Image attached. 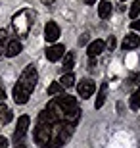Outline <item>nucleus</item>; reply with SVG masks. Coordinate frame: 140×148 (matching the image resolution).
I'll return each mask as SVG.
<instances>
[{"label": "nucleus", "mask_w": 140, "mask_h": 148, "mask_svg": "<svg viewBox=\"0 0 140 148\" xmlns=\"http://www.w3.org/2000/svg\"><path fill=\"white\" fill-rule=\"evenodd\" d=\"M54 100L61 110V121L69 123V125H75L81 117V108L77 104V100L73 96H67V94H58V98Z\"/></svg>", "instance_id": "1"}, {"label": "nucleus", "mask_w": 140, "mask_h": 148, "mask_svg": "<svg viewBox=\"0 0 140 148\" xmlns=\"http://www.w3.org/2000/svg\"><path fill=\"white\" fill-rule=\"evenodd\" d=\"M73 127L69 123H64V121H56L52 129H50V148H61V144H65L69 140L71 133H73Z\"/></svg>", "instance_id": "2"}, {"label": "nucleus", "mask_w": 140, "mask_h": 148, "mask_svg": "<svg viewBox=\"0 0 140 148\" xmlns=\"http://www.w3.org/2000/svg\"><path fill=\"white\" fill-rule=\"evenodd\" d=\"M12 25H14V31H16L17 37H27L29 31H31L33 25V12L31 10H19L12 19Z\"/></svg>", "instance_id": "3"}, {"label": "nucleus", "mask_w": 140, "mask_h": 148, "mask_svg": "<svg viewBox=\"0 0 140 148\" xmlns=\"http://www.w3.org/2000/svg\"><path fill=\"white\" fill-rule=\"evenodd\" d=\"M37 81H38V73H37V69H35V66H27L23 69V73H21V77H19L17 83H19L21 87H25L29 92H33L35 87H37Z\"/></svg>", "instance_id": "4"}, {"label": "nucleus", "mask_w": 140, "mask_h": 148, "mask_svg": "<svg viewBox=\"0 0 140 148\" xmlns=\"http://www.w3.org/2000/svg\"><path fill=\"white\" fill-rule=\"evenodd\" d=\"M50 129H52V125L37 123V129H35V143H37L38 146L46 148L50 144Z\"/></svg>", "instance_id": "5"}, {"label": "nucleus", "mask_w": 140, "mask_h": 148, "mask_svg": "<svg viewBox=\"0 0 140 148\" xmlns=\"http://www.w3.org/2000/svg\"><path fill=\"white\" fill-rule=\"evenodd\" d=\"M96 90V83L92 81V79H81V83L77 85V92L81 98H90L92 94Z\"/></svg>", "instance_id": "6"}, {"label": "nucleus", "mask_w": 140, "mask_h": 148, "mask_svg": "<svg viewBox=\"0 0 140 148\" xmlns=\"http://www.w3.org/2000/svg\"><path fill=\"white\" fill-rule=\"evenodd\" d=\"M29 123H31L29 115H21V117L17 119V127H16V133H14V140H16V143H21L23 138H25V133H27V129H29Z\"/></svg>", "instance_id": "7"}, {"label": "nucleus", "mask_w": 140, "mask_h": 148, "mask_svg": "<svg viewBox=\"0 0 140 148\" xmlns=\"http://www.w3.org/2000/svg\"><path fill=\"white\" fill-rule=\"evenodd\" d=\"M44 38L48 40V42H56L59 38V27L58 23L54 21H48L46 23V27H44Z\"/></svg>", "instance_id": "8"}, {"label": "nucleus", "mask_w": 140, "mask_h": 148, "mask_svg": "<svg viewBox=\"0 0 140 148\" xmlns=\"http://www.w3.org/2000/svg\"><path fill=\"white\" fill-rule=\"evenodd\" d=\"M29 96H31V92H29L25 87H21L19 83L14 87V100H16L17 104H27V102H29Z\"/></svg>", "instance_id": "9"}, {"label": "nucleus", "mask_w": 140, "mask_h": 148, "mask_svg": "<svg viewBox=\"0 0 140 148\" xmlns=\"http://www.w3.org/2000/svg\"><path fill=\"white\" fill-rule=\"evenodd\" d=\"M21 50H23V44L19 42V38H10V42L6 44V48H4V54L8 56V58H14V56H17Z\"/></svg>", "instance_id": "10"}, {"label": "nucleus", "mask_w": 140, "mask_h": 148, "mask_svg": "<svg viewBox=\"0 0 140 148\" xmlns=\"http://www.w3.org/2000/svg\"><path fill=\"white\" fill-rule=\"evenodd\" d=\"M64 54H65L64 44H54V46H48V48H46V58H48L50 62H58Z\"/></svg>", "instance_id": "11"}, {"label": "nucleus", "mask_w": 140, "mask_h": 148, "mask_svg": "<svg viewBox=\"0 0 140 148\" xmlns=\"http://www.w3.org/2000/svg\"><path fill=\"white\" fill-rule=\"evenodd\" d=\"M104 48H106V42L104 40H92L90 44H88V48H86V52H88V58H96V56H100L104 52Z\"/></svg>", "instance_id": "12"}, {"label": "nucleus", "mask_w": 140, "mask_h": 148, "mask_svg": "<svg viewBox=\"0 0 140 148\" xmlns=\"http://www.w3.org/2000/svg\"><path fill=\"white\" fill-rule=\"evenodd\" d=\"M138 44H140V37L135 33H129L127 37H125L123 40V50H132V48H138Z\"/></svg>", "instance_id": "13"}, {"label": "nucleus", "mask_w": 140, "mask_h": 148, "mask_svg": "<svg viewBox=\"0 0 140 148\" xmlns=\"http://www.w3.org/2000/svg\"><path fill=\"white\" fill-rule=\"evenodd\" d=\"M12 121V112L8 110V106L4 102H0V129L6 125V123H10Z\"/></svg>", "instance_id": "14"}, {"label": "nucleus", "mask_w": 140, "mask_h": 148, "mask_svg": "<svg viewBox=\"0 0 140 148\" xmlns=\"http://www.w3.org/2000/svg\"><path fill=\"white\" fill-rule=\"evenodd\" d=\"M98 16L102 17V19H108L111 16V4H109L108 0H102L100 4H98Z\"/></svg>", "instance_id": "15"}, {"label": "nucleus", "mask_w": 140, "mask_h": 148, "mask_svg": "<svg viewBox=\"0 0 140 148\" xmlns=\"http://www.w3.org/2000/svg\"><path fill=\"white\" fill-rule=\"evenodd\" d=\"M106 92H108V85H102L100 90H98V96H96V102H94V108H102L104 102H106Z\"/></svg>", "instance_id": "16"}, {"label": "nucleus", "mask_w": 140, "mask_h": 148, "mask_svg": "<svg viewBox=\"0 0 140 148\" xmlns=\"http://www.w3.org/2000/svg\"><path fill=\"white\" fill-rule=\"evenodd\" d=\"M59 85H61V88H69V87H73V85H75V75H73V73H64V77H61V79H59Z\"/></svg>", "instance_id": "17"}, {"label": "nucleus", "mask_w": 140, "mask_h": 148, "mask_svg": "<svg viewBox=\"0 0 140 148\" xmlns=\"http://www.w3.org/2000/svg\"><path fill=\"white\" fill-rule=\"evenodd\" d=\"M73 64H75V54H73V52H67L65 58H64V71L69 73L71 69H73Z\"/></svg>", "instance_id": "18"}, {"label": "nucleus", "mask_w": 140, "mask_h": 148, "mask_svg": "<svg viewBox=\"0 0 140 148\" xmlns=\"http://www.w3.org/2000/svg\"><path fill=\"white\" fill-rule=\"evenodd\" d=\"M129 104H130L132 110H138L140 108V87H136V90L132 92V96H130V100H129Z\"/></svg>", "instance_id": "19"}, {"label": "nucleus", "mask_w": 140, "mask_h": 148, "mask_svg": "<svg viewBox=\"0 0 140 148\" xmlns=\"http://www.w3.org/2000/svg\"><path fill=\"white\" fill-rule=\"evenodd\" d=\"M8 42H10V33H8L6 29H0V54L4 52V48H6Z\"/></svg>", "instance_id": "20"}, {"label": "nucleus", "mask_w": 140, "mask_h": 148, "mask_svg": "<svg viewBox=\"0 0 140 148\" xmlns=\"http://www.w3.org/2000/svg\"><path fill=\"white\" fill-rule=\"evenodd\" d=\"M127 87H140V73H130L127 79Z\"/></svg>", "instance_id": "21"}, {"label": "nucleus", "mask_w": 140, "mask_h": 148, "mask_svg": "<svg viewBox=\"0 0 140 148\" xmlns=\"http://www.w3.org/2000/svg\"><path fill=\"white\" fill-rule=\"evenodd\" d=\"M48 94L50 96H58V94H61V85L59 83H52L48 87Z\"/></svg>", "instance_id": "22"}, {"label": "nucleus", "mask_w": 140, "mask_h": 148, "mask_svg": "<svg viewBox=\"0 0 140 148\" xmlns=\"http://www.w3.org/2000/svg\"><path fill=\"white\" fill-rule=\"evenodd\" d=\"M130 17H132V19H136V17H138V14H140V0H135V4L130 6Z\"/></svg>", "instance_id": "23"}, {"label": "nucleus", "mask_w": 140, "mask_h": 148, "mask_svg": "<svg viewBox=\"0 0 140 148\" xmlns=\"http://www.w3.org/2000/svg\"><path fill=\"white\" fill-rule=\"evenodd\" d=\"M117 46V40H115V37H109L108 40H106V48H109V50H113Z\"/></svg>", "instance_id": "24"}, {"label": "nucleus", "mask_w": 140, "mask_h": 148, "mask_svg": "<svg viewBox=\"0 0 140 148\" xmlns=\"http://www.w3.org/2000/svg\"><path fill=\"white\" fill-rule=\"evenodd\" d=\"M6 100V88H4V85L0 83V102H4Z\"/></svg>", "instance_id": "25"}, {"label": "nucleus", "mask_w": 140, "mask_h": 148, "mask_svg": "<svg viewBox=\"0 0 140 148\" xmlns=\"http://www.w3.org/2000/svg\"><path fill=\"white\" fill-rule=\"evenodd\" d=\"M88 37H90V35H88V33L81 35V38H79V44H81V46H83V44H86V42H88Z\"/></svg>", "instance_id": "26"}, {"label": "nucleus", "mask_w": 140, "mask_h": 148, "mask_svg": "<svg viewBox=\"0 0 140 148\" xmlns=\"http://www.w3.org/2000/svg\"><path fill=\"white\" fill-rule=\"evenodd\" d=\"M88 69H90V71H94V69H96V60H94V58H90V60H88Z\"/></svg>", "instance_id": "27"}, {"label": "nucleus", "mask_w": 140, "mask_h": 148, "mask_svg": "<svg viewBox=\"0 0 140 148\" xmlns=\"http://www.w3.org/2000/svg\"><path fill=\"white\" fill-rule=\"evenodd\" d=\"M0 148H8V138L0 137Z\"/></svg>", "instance_id": "28"}, {"label": "nucleus", "mask_w": 140, "mask_h": 148, "mask_svg": "<svg viewBox=\"0 0 140 148\" xmlns=\"http://www.w3.org/2000/svg\"><path fill=\"white\" fill-rule=\"evenodd\" d=\"M130 27L135 29V31H138V33H140V23H138V21H132V23H130Z\"/></svg>", "instance_id": "29"}, {"label": "nucleus", "mask_w": 140, "mask_h": 148, "mask_svg": "<svg viewBox=\"0 0 140 148\" xmlns=\"http://www.w3.org/2000/svg\"><path fill=\"white\" fill-rule=\"evenodd\" d=\"M14 148H27V146H25V140H21V143H16V146H14Z\"/></svg>", "instance_id": "30"}, {"label": "nucleus", "mask_w": 140, "mask_h": 148, "mask_svg": "<svg viewBox=\"0 0 140 148\" xmlns=\"http://www.w3.org/2000/svg\"><path fill=\"white\" fill-rule=\"evenodd\" d=\"M85 4H96V0H85Z\"/></svg>", "instance_id": "31"}, {"label": "nucleus", "mask_w": 140, "mask_h": 148, "mask_svg": "<svg viewBox=\"0 0 140 148\" xmlns=\"http://www.w3.org/2000/svg\"><path fill=\"white\" fill-rule=\"evenodd\" d=\"M44 4H52V2H54V0H42Z\"/></svg>", "instance_id": "32"}, {"label": "nucleus", "mask_w": 140, "mask_h": 148, "mask_svg": "<svg viewBox=\"0 0 140 148\" xmlns=\"http://www.w3.org/2000/svg\"><path fill=\"white\" fill-rule=\"evenodd\" d=\"M121 2H125V0H121Z\"/></svg>", "instance_id": "33"}]
</instances>
